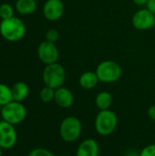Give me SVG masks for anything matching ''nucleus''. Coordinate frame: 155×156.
Here are the masks:
<instances>
[{
	"mask_svg": "<svg viewBox=\"0 0 155 156\" xmlns=\"http://www.w3.org/2000/svg\"><path fill=\"white\" fill-rule=\"evenodd\" d=\"M16 10L23 16L31 15L37 9L36 0H17L16 2Z\"/></svg>",
	"mask_w": 155,
	"mask_h": 156,
	"instance_id": "2eb2a0df",
	"label": "nucleus"
},
{
	"mask_svg": "<svg viewBox=\"0 0 155 156\" xmlns=\"http://www.w3.org/2000/svg\"><path fill=\"white\" fill-rule=\"evenodd\" d=\"M96 106L100 110H109L112 104V96L108 91H100L95 98Z\"/></svg>",
	"mask_w": 155,
	"mask_h": 156,
	"instance_id": "dca6fc26",
	"label": "nucleus"
},
{
	"mask_svg": "<svg viewBox=\"0 0 155 156\" xmlns=\"http://www.w3.org/2000/svg\"><path fill=\"white\" fill-rule=\"evenodd\" d=\"M58 37H59V32L55 28H50L46 33V40L48 42L55 43L58 41Z\"/></svg>",
	"mask_w": 155,
	"mask_h": 156,
	"instance_id": "412c9836",
	"label": "nucleus"
},
{
	"mask_svg": "<svg viewBox=\"0 0 155 156\" xmlns=\"http://www.w3.org/2000/svg\"><path fill=\"white\" fill-rule=\"evenodd\" d=\"M39 98L45 103L51 102L52 101H54L55 98V90L50 87L45 86L44 88L41 89L39 92Z\"/></svg>",
	"mask_w": 155,
	"mask_h": 156,
	"instance_id": "a211bd4d",
	"label": "nucleus"
},
{
	"mask_svg": "<svg viewBox=\"0 0 155 156\" xmlns=\"http://www.w3.org/2000/svg\"><path fill=\"white\" fill-rule=\"evenodd\" d=\"M42 79L45 86L57 90L62 87L66 80V70L63 66L58 62L46 65L43 70Z\"/></svg>",
	"mask_w": 155,
	"mask_h": 156,
	"instance_id": "7ed1b4c3",
	"label": "nucleus"
},
{
	"mask_svg": "<svg viewBox=\"0 0 155 156\" xmlns=\"http://www.w3.org/2000/svg\"><path fill=\"white\" fill-rule=\"evenodd\" d=\"M82 123L75 116H69L63 119L59 126V134L66 143H74L81 135Z\"/></svg>",
	"mask_w": 155,
	"mask_h": 156,
	"instance_id": "20e7f679",
	"label": "nucleus"
},
{
	"mask_svg": "<svg viewBox=\"0 0 155 156\" xmlns=\"http://www.w3.org/2000/svg\"><path fill=\"white\" fill-rule=\"evenodd\" d=\"M12 89V96H13V101L22 102L28 95L29 89L26 83L23 81H18L13 85Z\"/></svg>",
	"mask_w": 155,
	"mask_h": 156,
	"instance_id": "4468645a",
	"label": "nucleus"
},
{
	"mask_svg": "<svg viewBox=\"0 0 155 156\" xmlns=\"http://www.w3.org/2000/svg\"><path fill=\"white\" fill-rule=\"evenodd\" d=\"M139 156H155V144L145 146L140 153Z\"/></svg>",
	"mask_w": 155,
	"mask_h": 156,
	"instance_id": "4be33fe9",
	"label": "nucleus"
},
{
	"mask_svg": "<svg viewBox=\"0 0 155 156\" xmlns=\"http://www.w3.org/2000/svg\"><path fill=\"white\" fill-rule=\"evenodd\" d=\"M0 156H2V148L0 147Z\"/></svg>",
	"mask_w": 155,
	"mask_h": 156,
	"instance_id": "a878e982",
	"label": "nucleus"
},
{
	"mask_svg": "<svg viewBox=\"0 0 155 156\" xmlns=\"http://www.w3.org/2000/svg\"><path fill=\"white\" fill-rule=\"evenodd\" d=\"M99 78L96 72L93 71H86L79 76V84L84 90H92L99 83Z\"/></svg>",
	"mask_w": 155,
	"mask_h": 156,
	"instance_id": "ddd939ff",
	"label": "nucleus"
},
{
	"mask_svg": "<svg viewBox=\"0 0 155 156\" xmlns=\"http://www.w3.org/2000/svg\"><path fill=\"white\" fill-rule=\"evenodd\" d=\"M54 101L57 105L63 109L70 108L74 103V95L70 90L65 87H60L55 90Z\"/></svg>",
	"mask_w": 155,
	"mask_h": 156,
	"instance_id": "9b49d317",
	"label": "nucleus"
},
{
	"mask_svg": "<svg viewBox=\"0 0 155 156\" xmlns=\"http://www.w3.org/2000/svg\"><path fill=\"white\" fill-rule=\"evenodd\" d=\"M0 34L5 40L16 42L25 36L26 25L16 16L2 20L0 23Z\"/></svg>",
	"mask_w": 155,
	"mask_h": 156,
	"instance_id": "f257e3e1",
	"label": "nucleus"
},
{
	"mask_svg": "<svg viewBox=\"0 0 155 156\" xmlns=\"http://www.w3.org/2000/svg\"><path fill=\"white\" fill-rule=\"evenodd\" d=\"M13 101L12 89L7 85L0 83V106H5Z\"/></svg>",
	"mask_w": 155,
	"mask_h": 156,
	"instance_id": "f3484780",
	"label": "nucleus"
},
{
	"mask_svg": "<svg viewBox=\"0 0 155 156\" xmlns=\"http://www.w3.org/2000/svg\"><path fill=\"white\" fill-rule=\"evenodd\" d=\"M64 9L61 0H48L43 6V15L49 21H57L63 16Z\"/></svg>",
	"mask_w": 155,
	"mask_h": 156,
	"instance_id": "9d476101",
	"label": "nucleus"
},
{
	"mask_svg": "<svg viewBox=\"0 0 155 156\" xmlns=\"http://www.w3.org/2000/svg\"><path fill=\"white\" fill-rule=\"evenodd\" d=\"M37 57L44 64L56 63L59 57V51L55 43L47 40L41 42L37 48Z\"/></svg>",
	"mask_w": 155,
	"mask_h": 156,
	"instance_id": "6e6552de",
	"label": "nucleus"
},
{
	"mask_svg": "<svg viewBox=\"0 0 155 156\" xmlns=\"http://www.w3.org/2000/svg\"><path fill=\"white\" fill-rule=\"evenodd\" d=\"M100 146L96 140L89 138L83 140L78 146L76 156H99Z\"/></svg>",
	"mask_w": 155,
	"mask_h": 156,
	"instance_id": "f8f14e48",
	"label": "nucleus"
},
{
	"mask_svg": "<svg viewBox=\"0 0 155 156\" xmlns=\"http://www.w3.org/2000/svg\"><path fill=\"white\" fill-rule=\"evenodd\" d=\"M14 16V9L11 5L4 3L0 5V17L2 20L8 19Z\"/></svg>",
	"mask_w": 155,
	"mask_h": 156,
	"instance_id": "6ab92c4d",
	"label": "nucleus"
},
{
	"mask_svg": "<svg viewBox=\"0 0 155 156\" xmlns=\"http://www.w3.org/2000/svg\"><path fill=\"white\" fill-rule=\"evenodd\" d=\"M149 0H132V2L137 5H146Z\"/></svg>",
	"mask_w": 155,
	"mask_h": 156,
	"instance_id": "393cba45",
	"label": "nucleus"
},
{
	"mask_svg": "<svg viewBox=\"0 0 155 156\" xmlns=\"http://www.w3.org/2000/svg\"><path fill=\"white\" fill-rule=\"evenodd\" d=\"M1 117L4 121L16 125L21 123L26 119V109L21 102L12 101L2 107Z\"/></svg>",
	"mask_w": 155,
	"mask_h": 156,
	"instance_id": "423d86ee",
	"label": "nucleus"
},
{
	"mask_svg": "<svg viewBox=\"0 0 155 156\" xmlns=\"http://www.w3.org/2000/svg\"><path fill=\"white\" fill-rule=\"evenodd\" d=\"M95 72L100 81L103 83H113L120 80L122 69L116 61L104 60L97 66Z\"/></svg>",
	"mask_w": 155,
	"mask_h": 156,
	"instance_id": "39448f33",
	"label": "nucleus"
},
{
	"mask_svg": "<svg viewBox=\"0 0 155 156\" xmlns=\"http://www.w3.org/2000/svg\"><path fill=\"white\" fill-rule=\"evenodd\" d=\"M118 125V117L111 110L100 111L95 118V130L101 136L111 135Z\"/></svg>",
	"mask_w": 155,
	"mask_h": 156,
	"instance_id": "f03ea898",
	"label": "nucleus"
},
{
	"mask_svg": "<svg viewBox=\"0 0 155 156\" xmlns=\"http://www.w3.org/2000/svg\"><path fill=\"white\" fill-rule=\"evenodd\" d=\"M146 6L147 9H149L153 15H155V0H149Z\"/></svg>",
	"mask_w": 155,
	"mask_h": 156,
	"instance_id": "b1692460",
	"label": "nucleus"
},
{
	"mask_svg": "<svg viewBox=\"0 0 155 156\" xmlns=\"http://www.w3.org/2000/svg\"><path fill=\"white\" fill-rule=\"evenodd\" d=\"M148 116L151 120L155 121V105H152L149 109H148Z\"/></svg>",
	"mask_w": 155,
	"mask_h": 156,
	"instance_id": "5701e85b",
	"label": "nucleus"
},
{
	"mask_svg": "<svg viewBox=\"0 0 155 156\" xmlns=\"http://www.w3.org/2000/svg\"><path fill=\"white\" fill-rule=\"evenodd\" d=\"M61 156H69V155H61Z\"/></svg>",
	"mask_w": 155,
	"mask_h": 156,
	"instance_id": "bb28decb",
	"label": "nucleus"
},
{
	"mask_svg": "<svg viewBox=\"0 0 155 156\" xmlns=\"http://www.w3.org/2000/svg\"><path fill=\"white\" fill-rule=\"evenodd\" d=\"M132 23L138 30H148L155 25V15L147 8L140 9L133 15Z\"/></svg>",
	"mask_w": 155,
	"mask_h": 156,
	"instance_id": "1a4fd4ad",
	"label": "nucleus"
},
{
	"mask_svg": "<svg viewBox=\"0 0 155 156\" xmlns=\"http://www.w3.org/2000/svg\"><path fill=\"white\" fill-rule=\"evenodd\" d=\"M17 141V133L13 124L0 121V147L2 149H11Z\"/></svg>",
	"mask_w": 155,
	"mask_h": 156,
	"instance_id": "0eeeda50",
	"label": "nucleus"
},
{
	"mask_svg": "<svg viewBox=\"0 0 155 156\" xmlns=\"http://www.w3.org/2000/svg\"><path fill=\"white\" fill-rule=\"evenodd\" d=\"M28 156H55V154L48 149L36 148L28 154Z\"/></svg>",
	"mask_w": 155,
	"mask_h": 156,
	"instance_id": "aec40b11",
	"label": "nucleus"
}]
</instances>
